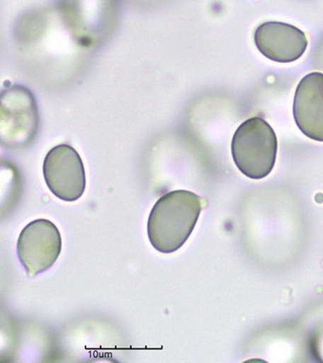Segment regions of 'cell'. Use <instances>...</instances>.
<instances>
[{
  "label": "cell",
  "instance_id": "6da1fadb",
  "mask_svg": "<svg viewBox=\"0 0 323 363\" xmlns=\"http://www.w3.org/2000/svg\"><path fill=\"white\" fill-rule=\"evenodd\" d=\"M201 211L203 201L190 191H171L162 196L148 218L151 245L165 254L178 250L192 235Z\"/></svg>",
  "mask_w": 323,
  "mask_h": 363
},
{
  "label": "cell",
  "instance_id": "7a4b0ae2",
  "mask_svg": "<svg viewBox=\"0 0 323 363\" xmlns=\"http://www.w3.org/2000/svg\"><path fill=\"white\" fill-rule=\"evenodd\" d=\"M278 140L271 126L264 118L244 121L232 138V153L235 165L249 179L268 176L276 162Z\"/></svg>",
  "mask_w": 323,
  "mask_h": 363
},
{
  "label": "cell",
  "instance_id": "3957f363",
  "mask_svg": "<svg viewBox=\"0 0 323 363\" xmlns=\"http://www.w3.org/2000/svg\"><path fill=\"white\" fill-rule=\"evenodd\" d=\"M39 127V113L33 92L13 86L0 94V145L7 148L28 145Z\"/></svg>",
  "mask_w": 323,
  "mask_h": 363
},
{
  "label": "cell",
  "instance_id": "277c9868",
  "mask_svg": "<svg viewBox=\"0 0 323 363\" xmlns=\"http://www.w3.org/2000/svg\"><path fill=\"white\" fill-rule=\"evenodd\" d=\"M62 238L52 221L34 220L21 233L17 253L28 277L50 269L62 253Z\"/></svg>",
  "mask_w": 323,
  "mask_h": 363
},
{
  "label": "cell",
  "instance_id": "5b68a950",
  "mask_svg": "<svg viewBox=\"0 0 323 363\" xmlns=\"http://www.w3.org/2000/svg\"><path fill=\"white\" fill-rule=\"evenodd\" d=\"M44 177L52 194L65 201H75L86 190V171L81 156L69 145L52 148L45 158Z\"/></svg>",
  "mask_w": 323,
  "mask_h": 363
},
{
  "label": "cell",
  "instance_id": "8992f818",
  "mask_svg": "<svg viewBox=\"0 0 323 363\" xmlns=\"http://www.w3.org/2000/svg\"><path fill=\"white\" fill-rule=\"evenodd\" d=\"M255 43L264 57L276 62H293L306 52L305 33L288 23L267 22L256 28Z\"/></svg>",
  "mask_w": 323,
  "mask_h": 363
},
{
  "label": "cell",
  "instance_id": "52a82bcc",
  "mask_svg": "<svg viewBox=\"0 0 323 363\" xmlns=\"http://www.w3.org/2000/svg\"><path fill=\"white\" fill-rule=\"evenodd\" d=\"M293 116L302 133L323 142L322 73H310L301 79L293 101Z\"/></svg>",
  "mask_w": 323,
  "mask_h": 363
},
{
  "label": "cell",
  "instance_id": "ba28073f",
  "mask_svg": "<svg viewBox=\"0 0 323 363\" xmlns=\"http://www.w3.org/2000/svg\"><path fill=\"white\" fill-rule=\"evenodd\" d=\"M319 350L323 352V347H320Z\"/></svg>",
  "mask_w": 323,
  "mask_h": 363
}]
</instances>
